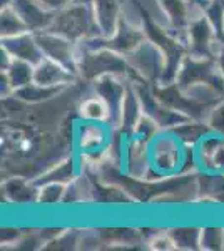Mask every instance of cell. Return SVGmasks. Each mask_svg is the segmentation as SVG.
<instances>
[{
	"mask_svg": "<svg viewBox=\"0 0 224 251\" xmlns=\"http://www.w3.org/2000/svg\"><path fill=\"white\" fill-rule=\"evenodd\" d=\"M102 75H117L129 82H141L125 55H121L109 49L79 50V77L92 82Z\"/></svg>",
	"mask_w": 224,
	"mask_h": 251,
	"instance_id": "7a4b0ae2",
	"label": "cell"
},
{
	"mask_svg": "<svg viewBox=\"0 0 224 251\" xmlns=\"http://www.w3.org/2000/svg\"><path fill=\"white\" fill-rule=\"evenodd\" d=\"M91 7L100 34L104 37H111L121 22L124 0H94Z\"/></svg>",
	"mask_w": 224,
	"mask_h": 251,
	"instance_id": "9a60e30c",
	"label": "cell"
},
{
	"mask_svg": "<svg viewBox=\"0 0 224 251\" xmlns=\"http://www.w3.org/2000/svg\"><path fill=\"white\" fill-rule=\"evenodd\" d=\"M75 79H79L74 72H71L62 64L55 62L52 59L44 57L39 64H35L34 82L46 87H67Z\"/></svg>",
	"mask_w": 224,
	"mask_h": 251,
	"instance_id": "5bb4252c",
	"label": "cell"
},
{
	"mask_svg": "<svg viewBox=\"0 0 224 251\" xmlns=\"http://www.w3.org/2000/svg\"><path fill=\"white\" fill-rule=\"evenodd\" d=\"M60 91H62V87H46V86H40L37 82H32L28 86H24L17 89V91H14V97L22 100V102L37 104L55 97Z\"/></svg>",
	"mask_w": 224,
	"mask_h": 251,
	"instance_id": "ffe728a7",
	"label": "cell"
},
{
	"mask_svg": "<svg viewBox=\"0 0 224 251\" xmlns=\"http://www.w3.org/2000/svg\"><path fill=\"white\" fill-rule=\"evenodd\" d=\"M0 94L2 97H9V96H14V87H12L9 77H7L5 72H0Z\"/></svg>",
	"mask_w": 224,
	"mask_h": 251,
	"instance_id": "4dcf8cb0",
	"label": "cell"
},
{
	"mask_svg": "<svg viewBox=\"0 0 224 251\" xmlns=\"http://www.w3.org/2000/svg\"><path fill=\"white\" fill-rule=\"evenodd\" d=\"M201 250L204 251L224 250V228H221V226H202Z\"/></svg>",
	"mask_w": 224,
	"mask_h": 251,
	"instance_id": "484cf974",
	"label": "cell"
},
{
	"mask_svg": "<svg viewBox=\"0 0 224 251\" xmlns=\"http://www.w3.org/2000/svg\"><path fill=\"white\" fill-rule=\"evenodd\" d=\"M149 248L156 250V251H173V250H176V246H174L173 240H171L169 233L164 231V233H159L156 236L150 238Z\"/></svg>",
	"mask_w": 224,
	"mask_h": 251,
	"instance_id": "f1b7e54d",
	"label": "cell"
},
{
	"mask_svg": "<svg viewBox=\"0 0 224 251\" xmlns=\"http://www.w3.org/2000/svg\"><path fill=\"white\" fill-rule=\"evenodd\" d=\"M176 84L182 91L198 86V84H207L224 96V77L219 72L214 59H199L187 55L179 69Z\"/></svg>",
	"mask_w": 224,
	"mask_h": 251,
	"instance_id": "8992f818",
	"label": "cell"
},
{
	"mask_svg": "<svg viewBox=\"0 0 224 251\" xmlns=\"http://www.w3.org/2000/svg\"><path fill=\"white\" fill-rule=\"evenodd\" d=\"M3 194L7 201L17 206H30L37 204V193L39 186L35 181H25L20 177H10L2 186Z\"/></svg>",
	"mask_w": 224,
	"mask_h": 251,
	"instance_id": "e0dca14e",
	"label": "cell"
},
{
	"mask_svg": "<svg viewBox=\"0 0 224 251\" xmlns=\"http://www.w3.org/2000/svg\"><path fill=\"white\" fill-rule=\"evenodd\" d=\"M216 64H218V69H219V72H221V75L224 77V42L219 44V49H218V52H216Z\"/></svg>",
	"mask_w": 224,
	"mask_h": 251,
	"instance_id": "d6a6232c",
	"label": "cell"
},
{
	"mask_svg": "<svg viewBox=\"0 0 224 251\" xmlns=\"http://www.w3.org/2000/svg\"><path fill=\"white\" fill-rule=\"evenodd\" d=\"M28 32L25 22L12 7H3L0 9V39L14 37V35Z\"/></svg>",
	"mask_w": 224,
	"mask_h": 251,
	"instance_id": "603a6c76",
	"label": "cell"
},
{
	"mask_svg": "<svg viewBox=\"0 0 224 251\" xmlns=\"http://www.w3.org/2000/svg\"><path fill=\"white\" fill-rule=\"evenodd\" d=\"M176 250H201V228L199 226H176L168 229Z\"/></svg>",
	"mask_w": 224,
	"mask_h": 251,
	"instance_id": "d6986e66",
	"label": "cell"
},
{
	"mask_svg": "<svg viewBox=\"0 0 224 251\" xmlns=\"http://www.w3.org/2000/svg\"><path fill=\"white\" fill-rule=\"evenodd\" d=\"M37 2H40L49 10L59 12V10H62L64 7H67L69 3H71V0H37Z\"/></svg>",
	"mask_w": 224,
	"mask_h": 251,
	"instance_id": "f546056e",
	"label": "cell"
},
{
	"mask_svg": "<svg viewBox=\"0 0 224 251\" xmlns=\"http://www.w3.org/2000/svg\"><path fill=\"white\" fill-rule=\"evenodd\" d=\"M0 44L14 59L27 60L30 64H39L44 59L42 49L39 46L37 35L34 32H24V34L14 35V37L0 39Z\"/></svg>",
	"mask_w": 224,
	"mask_h": 251,
	"instance_id": "7c38bea8",
	"label": "cell"
},
{
	"mask_svg": "<svg viewBox=\"0 0 224 251\" xmlns=\"http://www.w3.org/2000/svg\"><path fill=\"white\" fill-rule=\"evenodd\" d=\"M9 77L12 87L14 91L17 89L24 87V86H28V84L34 82V72H35V66L27 60H19V59H14L10 62V66L3 71Z\"/></svg>",
	"mask_w": 224,
	"mask_h": 251,
	"instance_id": "44dd1931",
	"label": "cell"
},
{
	"mask_svg": "<svg viewBox=\"0 0 224 251\" xmlns=\"http://www.w3.org/2000/svg\"><path fill=\"white\" fill-rule=\"evenodd\" d=\"M169 131H173L186 146H196L202 137L213 132L206 119H187L186 123L179 124Z\"/></svg>",
	"mask_w": 224,
	"mask_h": 251,
	"instance_id": "ac0fdd59",
	"label": "cell"
},
{
	"mask_svg": "<svg viewBox=\"0 0 224 251\" xmlns=\"http://www.w3.org/2000/svg\"><path fill=\"white\" fill-rule=\"evenodd\" d=\"M94 0H71V3H77V5H92Z\"/></svg>",
	"mask_w": 224,
	"mask_h": 251,
	"instance_id": "836d02e7",
	"label": "cell"
},
{
	"mask_svg": "<svg viewBox=\"0 0 224 251\" xmlns=\"http://www.w3.org/2000/svg\"><path fill=\"white\" fill-rule=\"evenodd\" d=\"M84 157L79 152H74L72 156L62 159L60 163L52 166L50 169H47L44 174L35 179V184H44V183H60V184H71L74 183L79 176L84 174Z\"/></svg>",
	"mask_w": 224,
	"mask_h": 251,
	"instance_id": "4fadbf2b",
	"label": "cell"
},
{
	"mask_svg": "<svg viewBox=\"0 0 224 251\" xmlns=\"http://www.w3.org/2000/svg\"><path fill=\"white\" fill-rule=\"evenodd\" d=\"M14 60V57L5 50L2 46H0V71H5L7 67L10 66V62Z\"/></svg>",
	"mask_w": 224,
	"mask_h": 251,
	"instance_id": "1f68e13d",
	"label": "cell"
},
{
	"mask_svg": "<svg viewBox=\"0 0 224 251\" xmlns=\"http://www.w3.org/2000/svg\"><path fill=\"white\" fill-rule=\"evenodd\" d=\"M129 80L121 79L117 75H102V77L92 80L94 92L104 99L109 107V124L114 127H119L121 109L124 102L125 91H127Z\"/></svg>",
	"mask_w": 224,
	"mask_h": 251,
	"instance_id": "30bf717a",
	"label": "cell"
},
{
	"mask_svg": "<svg viewBox=\"0 0 224 251\" xmlns=\"http://www.w3.org/2000/svg\"><path fill=\"white\" fill-rule=\"evenodd\" d=\"M114 129L116 127L109 123H96V121L80 119L74 134L75 152H79L87 164H100L105 157H109Z\"/></svg>",
	"mask_w": 224,
	"mask_h": 251,
	"instance_id": "3957f363",
	"label": "cell"
},
{
	"mask_svg": "<svg viewBox=\"0 0 224 251\" xmlns=\"http://www.w3.org/2000/svg\"><path fill=\"white\" fill-rule=\"evenodd\" d=\"M79 116L84 121H96V123H109V107L100 96L94 94L84 99L79 106Z\"/></svg>",
	"mask_w": 224,
	"mask_h": 251,
	"instance_id": "7402d4cb",
	"label": "cell"
},
{
	"mask_svg": "<svg viewBox=\"0 0 224 251\" xmlns=\"http://www.w3.org/2000/svg\"><path fill=\"white\" fill-rule=\"evenodd\" d=\"M187 154V146L173 131L162 129L149 143L150 168L146 174V183L166 181L168 177L182 176Z\"/></svg>",
	"mask_w": 224,
	"mask_h": 251,
	"instance_id": "6da1fadb",
	"label": "cell"
},
{
	"mask_svg": "<svg viewBox=\"0 0 224 251\" xmlns=\"http://www.w3.org/2000/svg\"><path fill=\"white\" fill-rule=\"evenodd\" d=\"M35 35H37L44 57L62 64L64 67H67L79 77V46H77V42L50 30L39 32Z\"/></svg>",
	"mask_w": 224,
	"mask_h": 251,
	"instance_id": "ba28073f",
	"label": "cell"
},
{
	"mask_svg": "<svg viewBox=\"0 0 224 251\" xmlns=\"http://www.w3.org/2000/svg\"><path fill=\"white\" fill-rule=\"evenodd\" d=\"M202 14L213 25L219 40L224 42V0H206Z\"/></svg>",
	"mask_w": 224,
	"mask_h": 251,
	"instance_id": "d4e9b609",
	"label": "cell"
},
{
	"mask_svg": "<svg viewBox=\"0 0 224 251\" xmlns=\"http://www.w3.org/2000/svg\"><path fill=\"white\" fill-rule=\"evenodd\" d=\"M159 9L164 15V24L169 34L186 44V32L194 15L202 14L191 0H157Z\"/></svg>",
	"mask_w": 224,
	"mask_h": 251,
	"instance_id": "9c48e42d",
	"label": "cell"
},
{
	"mask_svg": "<svg viewBox=\"0 0 224 251\" xmlns=\"http://www.w3.org/2000/svg\"><path fill=\"white\" fill-rule=\"evenodd\" d=\"M39 193H37V206H59L64 204V198H66V184L60 183H44L37 184Z\"/></svg>",
	"mask_w": 224,
	"mask_h": 251,
	"instance_id": "cb8c5ba5",
	"label": "cell"
},
{
	"mask_svg": "<svg viewBox=\"0 0 224 251\" xmlns=\"http://www.w3.org/2000/svg\"><path fill=\"white\" fill-rule=\"evenodd\" d=\"M125 59L131 64L132 71L136 72L141 82H148L150 86L161 84L166 69V57L152 40L146 39L139 47L125 55Z\"/></svg>",
	"mask_w": 224,
	"mask_h": 251,
	"instance_id": "5b68a950",
	"label": "cell"
},
{
	"mask_svg": "<svg viewBox=\"0 0 224 251\" xmlns=\"http://www.w3.org/2000/svg\"><path fill=\"white\" fill-rule=\"evenodd\" d=\"M144 114V109H142V102L139 92L136 89V84L129 82L127 91H125L124 102H122L121 109V121H119V131L125 136H132L134 129H136L137 123Z\"/></svg>",
	"mask_w": 224,
	"mask_h": 251,
	"instance_id": "2e32d148",
	"label": "cell"
},
{
	"mask_svg": "<svg viewBox=\"0 0 224 251\" xmlns=\"http://www.w3.org/2000/svg\"><path fill=\"white\" fill-rule=\"evenodd\" d=\"M206 121H207V124H209L211 131L224 136V97L213 109H211V112Z\"/></svg>",
	"mask_w": 224,
	"mask_h": 251,
	"instance_id": "83f0119b",
	"label": "cell"
},
{
	"mask_svg": "<svg viewBox=\"0 0 224 251\" xmlns=\"http://www.w3.org/2000/svg\"><path fill=\"white\" fill-rule=\"evenodd\" d=\"M12 9L22 17L27 29L34 32V34L50 29L55 17V12L46 9L37 0H14Z\"/></svg>",
	"mask_w": 224,
	"mask_h": 251,
	"instance_id": "8fae6325",
	"label": "cell"
},
{
	"mask_svg": "<svg viewBox=\"0 0 224 251\" xmlns=\"http://www.w3.org/2000/svg\"><path fill=\"white\" fill-rule=\"evenodd\" d=\"M161 131H162L161 126H159L152 117L148 116V114H142L139 123H137V126H136V129H134L132 136L139 137V139L146 141V143H150V141H152Z\"/></svg>",
	"mask_w": 224,
	"mask_h": 251,
	"instance_id": "4316f807",
	"label": "cell"
},
{
	"mask_svg": "<svg viewBox=\"0 0 224 251\" xmlns=\"http://www.w3.org/2000/svg\"><path fill=\"white\" fill-rule=\"evenodd\" d=\"M50 32L80 42V40L94 37V35H102L96 24L91 5H77L69 3L62 10L55 12L54 22H52Z\"/></svg>",
	"mask_w": 224,
	"mask_h": 251,
	"instance_id": "277c9868",
	"label": "cell"
},
{
	"mask_svg": "<svg viewBox=\"0 0 224 251\" xmlns=\"http://www.w3.org/2000/svg\"><path fill=\"white\" fill-rule=\"evenodd\" d=\"M221 42L223 40H219L218 34L214 32L206 15H194L186 32L187 55L199 59H214Z\"/></svg>",
	"mask_w": 224,
	"mask_h": 251,
	"instance_id": "52a82bcc",
	"label": "cell"
}]
</instances>
